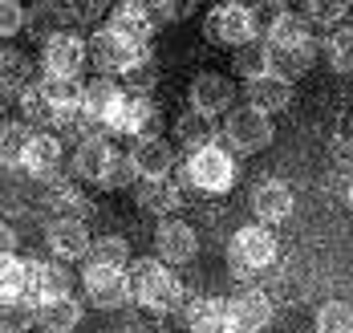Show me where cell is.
<instances>
[{"instance_id": "6da1fadb", "label": "cell", "mask_w": 353, "mask_h": 333, "mask_svg": "<svg viewBox=\"0 0 353 333\" xmlns=\"http://www.w3.org/2000/svg\"><path fill=\"white\" fill-rule=\"evenodd\" d=\"M130 293L150 313H171L175 305H183V285L171 272V264H163L159 256L134 260V268H130Z\"/></svg>"}, {"instance_id": "7a4b0ae2", "label": "cell", "mask_w": 353, "mask_h": 333, "mask_svg": "<svg viewBox=\"0 0 353 333\" xmlns=\"http://www.w3.org/2000/svg\"><path fill=\"white\" fill-rule=\"evenodd\" d=\"M236 175H240L236 154L228 147H219V143L183 159V183L195 187V191H208V195H223L228 187L236 183Z\"/></svg>"}, {"instance_id": "3957f363", "label": "cell", "mask_w": 353, "mask_h": 333, "mask_svg": "<svg viewBox=\"0 0 353 333\" xmlns=\"http://www.w3.org/2000/svg\"><path fill=\"white\" fill-rule=\"evenodd\" d=\"M276 252H281V244H276V232H272V228H264V223H244V228L232 236V248H228L232 276H236V281L256 276L260 268L276 264Z\"/></svg>"}, {"instance_id": "277c9868", "label": "cell", "mask_w": 353, "mask_h": 333, "mask_svg": "<svg viewBox=\"0 0 353 333\" xmlns=\"http://www.w3.org/2000/svg\"><path fill=\"white\" fill-rule=\"evenodd\" d=\"M256 33H260V21H256V8L248 4H215L208 12V41L215 45H256Z\"/></svg>"}, {"instance_id": "5b68a950", "label": "cell", "mask_w": 353, "mask_h": 333, "mask_svg": "<svg viewBox=\"0 0 353 333\" xmlns=\"http://www.w3.org/2000/svg\"><path fill=\"white\" fill-rule=\"evenodd\" d=\"M272 134H276L272 118L260 114V110H252V106H240V110H232L223 118V139H228V150H236V154H256V150H264L272 143Z\"/></svg>"}, {"instance_id": "8992f818", "label": "cell", "mask_w": 353, "mask_h": 333, "mask_svg": "<svg viewBox=\"0 0 353 333\" xmlns=\"http://www.w3.org/2000/svg\"><path fill=\"white\" fill-rule=\"evenodd\" d=\"M163 118L150 94H122L118 110L110 118V134H130V139H159Z\"/></svg>"}, {"instance_id": "52a82bcc", "label": "cell", "mask_w": 353, "mask_h": 333, "mask_svg": "<svg viewBox=\"0 0 353 333\" xmlns=\"http://www.w3.org/2000/svg\"><path fill=\"white\" fill-rule=\"evenodd\" d=\"M85 61H90V45L77 33H53V37L45 41L41 65H45L49 77H73L77 81V74L85 70Z\"/></svg>"}, {"instance_id": "ba28073f", "label": "cell", "mask_w": 353, "mask_h": 333, "mask_svg": "<svg viewBox=\"0 0 353 333\" xmlns=\"http://www.w3.org/2000/svg\"><path fill=\"white\" fill-rule=\"evenodd\" d=\"M232 102H236V85H232V77L223 74H199L191 81V90H187V110L203 114V118H215V114H232Z\"/></svg>"}, {"instance_id": "9c48e42d", "label": "cell", "mask_w": 353, "mask_h": 333, "mask_svg": "<svg viewBox=\"0 0 353 333\" xmlns=\"http://www.w3.org/2000/svg\"><path fill=\"white\" fill-rule=\"evenodd\" d=\"M130 167H134V175H139L142 183L171 179V171H175V143H167L163 134L159 139H134Z\"/></svg>"}, {"instance_id": "30bf717a", "label": "cell", "mask_w": 353, "mask_h": 333, "mask_svg": "<svg viewBox=\"0 0 353 333\" xmlns=\"http://www.w3.org/2000/svg\"><path fill=\"white\" fill-rule=\"evenodd\" d=\"M45 244H49V252H53V260H85V252H90V228L77 220V216H57V220H49V228H45Z\"/></svg>"}, {"instance_id": "8fae6325", "label": "cell", "mask_w": 353, "mask_h": 333, "mask_svg": "<svg viewBox=\"0 0 353 333\" xmlns=\"http://www.w3.org/2000/svg\"><path fill=\"white\" fill-rule=\"evenodd\" d=\"M228 313H232V325L236 333H260L272 325V296L256 285H248L228 301Z\"/></svg>"}, {"instance_id": "7c38bea8", "label": "cell", "mask_w": 353, "mask_h": 333, "mask_svg": "<svg viewBox=\"0 0 353 333\" xmlns=\"http://www.w3.org/2000/svg\"><path fill=\"white\" fill-rule=\"evenodd\" d=\"M114 37H122L130 49L146 53V41L154 33V17H150V4H114L106 25Z\"/></svg>"}, {"instance_id": "4fadbf2b", "label": "cell", "mask_w": 353, "mask_h": 333, "mask_svg": "<svg viewBox=\"0 0 353 333\" xmlns=\"http://www.w3.org/2000/svg\"><path fill=\"white\" fill-rule=\"evenodd\" d=\"M292 208H296V195H292V187L281 183V179H264V183L252 187V212H256V223L272 228V223L288 220Z\"/></svg>"}, {"instance_id": "5bb4252c", "label": "cell", "mask_w": 353, "mask_h": 333, "mask_svg": "<svg viewBox=\"0 0 353 333\" xmlns=\"http://www.w3.org/2000/svg\"><path fill=\"white\" fill-rule=\"evenodd\" d=\"M154 252L163 264H187L199 252V236L187 220H163L154 232Z\"/></svg>"}, {"instance_id": "9a60e30c", "label": "cell", "mask_w": 353, "mask_h": 333, "mask_svg": "<svg viewBox=\"0 0 353 333\" xmlns=\"http://www.w3.org/2000/svg\"><path fill=\"white\" fill-rule=\"evenodd\" d=\"M73 296V272L61 260H49V264H37L29 260V301H65Z\"/></svg>"}, {"instance_id": "2e32d148", "label": "cell", "mask_w": 353, "mask_h": 333, "mask_svg": "<svg viewBox=\"0 0 353 333\" xmlns=\"http://www.w3.org/2000/svg\"><path fill=\"white\" fill-rule=\"evenodd\" d=\"M85 45H90V61H94V65H98V70H102L106 77H114V74L122 77V74H126V70H130V65H134V61L142 57L139 49H130V45H126L122 37H114L110 29L94 33V37L85 41Z\"/></svg>"}, {"instance_id": "e0dca14e", "label": "cell", "mask_w": 353, "mask_h": 333, "mask_svg": "<svg viewBox=\"0 0 353 333\" xmlns=\"http://www.w3.org/2000/svg\"><path fill=\"white\" fill-rule=\"evenodd\" d=\"M85 281V296L94 309H122L130 301V276L126 272H98V268H81Z\"/></svg>"}, {"instance_id": "ac0fdd59", "label": "cell", "mask_w": 353, "mask_h": 333, "mask_svg": "<svg viewBox=\"0 0 353 333\" xmlns=\"http://www.w3.org/2000/svg\"><path fill=\"white\" fill-rule=\"evenodd\" d=\"M41 94H45V102L53 110V126L81 122V81H73V77H45Z\"/></svg>"}, {"instance_id": "d6986e66", "label": "cell", "mask_w": 353, "mask_h": 333, "mask_svg": "<svg viewBox=\"0 0 353 333\" xmlns=\"http://www.w3.org/2000/svg\"><path fill=\"white\" fill-rule=\"evenodd\" d=\"M244 98L252 110L260 114H276V110H288V102H292V81H284L276 74H260L244 81Z\"/></svg>"}, {"instance_id": "ffe728a7", "label": "cell", "mask_w": 353, "mask_h": 333, "mask_svg": "<svg viewBox=\"0 0 353 333\" xmlns=\"http://www.w3.org/2000/svg\"><path fill=\"white\" fill-rule=\"evenodd\" d=\"M25 171L33 179H53L61 171V139L49 130H37L33 143H29V154H25Z\"/></svg>"}, {"instance_id": "44dd1931", "label": "cell", "mask_w": 353, "mask_h": 333, "mask_svg": "<svg viewBox=\"0 0 353 333\" xmlns=\"http://www.w3.org/2000/svg\"><path fill=\"white\" fill-rule=\"evenodd\" d=\"M187 325H191V333H236L232 313H228V301H219V296L191 301V309H187Z\"/></svg>"}, {"instance_id": "7402d4cb", "label": "cell", "mask_w": 353, "mask_h": 333, "mask_svg": "<svg viewBox=\"0 0 353 333\" xmlns=\"http://www.w3.org/2000/svg\"><path fill=\"white\" fill-rule=\"evenodd\" d=\"M114 154L118 150L110 147L106 139H81L77 150H73V171L81 179H90V183H102V175H106V167L114 163Z\"/></svg>"}, {"instance_id": "603a6c76", "label": "cell", "mask_w": 353, "mask_h": 333, "mask_svg": "<svg viewBox=\"0 0 353 333\" xmlns=\"http://www.w3.org/2000/svg\"><path fill=\"white\" fill-rule=\"evenodd\" d=\"M77 325H81V301L77 296L37 305V330L41 333H73Z\"/></svg>"}, {"instance_id": "cb8c5ba5", "label": "cell", "mask_w": 353, "mask_h": 333, "mask_svg": "<svg viewBox=\"0 0 353 333\" xmlns=\"http://www.w3.org/2000/svg\"><path fill=\"white\" fill-rule=\"evenodd\" d=\"M313 61H317V45H313V41H309V45H284V49H272V45H268V74L284 77V81L301 77Z\"/></svg>"}, {"instance_id": "d4e9b609", "label": "cell", "mask_w": 353, "mask_h": 333, "mask_svg": "<svg viewBox=\"0 0 353 333\" xmlns=\"http://www.w3.org/2000/svg\"><path fill=\"white\" fill-rule=\"evenodd\" d=\"M25 90H33V61L21 49H0V94L21 98Z\"/></svg>"}, {"instance_id": "484cf974", "label": "cell", "mask_w": 353, "mask_h": 333, "mask_svg": "<svg viewBox=\"0 0 353 333\" xmlns=\"http://www.w3.org/2000/svg\"><path fill=\"white\" fill-rule=\"evenodd\" d=\"M29 143H33L29 122H4V126H0V167H4V171H25Z\"/></svg>"}, {"instance_id": "4316f807", "label": "cell", "mask_w": 353, "mask_h": 333, "mask_svg": "<svg viewBox=\"0 0 353 333\" xmlns=\"http://www.w3.org/2000/svg\"><path fill=\"white\" fill-rule=\"evenodd\" d=\"M126 260H130V244L122 236H98L85 252V268H98V272H126Z\"/></svg>"}, {"instance_id": "83f0119b", "label": "cell", "mask_w": 353, "mask_h": 333, "mask_svg": "<svg viewBox=\"0 0 353 333\" xmlns=\"http://www.w3.org/2000/svg\"><path fill=\"white\" fill-rule=\"evenodd\" d=\"M183 191H179L171 179H159V183H139V208L159 216V220H171V212L179 208Z\"/></svg>"}, {"instance_id": "f1b7e54d", "label": "cell", "mask_w": 353, "mask_h": 333, "mask_svg": "<svg viewBox=\"0 0 353 333\" xmlns=\"http://www.w3.org/2000/svg\"><path fill=\"white\" fill-rule=\"evenodd\" d=\"M175 143L187 154H195V150H203V147H212L215 143V134H212V118H203V114H195V110H187L183 118L175 122Z\"/></svg>"}, {"instance_id": "f546056e", "label": "cell", "mask_w": 353, "mask_h": 333, "mask_svg": "<svg viewBox=\"0 0 353 333\" xmlns=\"http://www.w3.org/2000/svg\"><path fill=\"white\" fill-rule=\"evenodd\" d=\"M37 325V301L0 293V333H29Z\"/></svg>"}, {"instance_id": "4dcf8cb0", "label": "cell", "mask_w": 353, "mask_h": 333, "mask_svg": "<svg viewBox=\"0 0 353 333\" xmlns=\"http://www.w3.org/2000/svg\"><path fill=\"white\" fill-rule=\"evenodd\" d=\"M309 25L296 17V12H276L272 25H268V45L272 49H284V45H309Z\"/></svg>"}, {"instance_id": "1f68e13d", "label": "cell", "mask_w": 353, "mask_h": 333, "mask_svg": "<svg viewBox=\"0 0 353 333\" xmlns=\"http://www.w3.org/2000/svg\"><path fill=\"white\" fill-rule=\"evenodd\" d=\"M317 333H353L350 301H325V305H317Z\"/></svg>"}, {"instance_id": "d6a6232c", "label": "cell", "mask_w": 353, "mask_h": 333, "mask_svg": "<svg viewBox=\"0 0 353 333\" xmlns=\"http://www.w3.org/2000/svg\"><path fill=\"white\" fill-rule=\"evenodd\" d=\"M0 293L4 296H29V260H21V256L0 260Z\"/></svg>"}, {"instance_id": "836d02e7", "label": "cell", "mask_w": 353, "mask_h": 333, "mask_svg": "<svg viewBox=\"0 0 353 333\" xmlns=\"http://www.w3.org/2000/svg\"><path fill=\"white\" fill-rule=\"evenodd\" d=\"M232 70H236V77H244V81L268 74V45H244V49H236Z\"/></svg>"}, {"instance_id": "e575fe53", "label": "cell", "mask_w": 353, "mask_h": 333, "mask_svg": "<svg viewBox=\"0 0 353 333\" xmlns=\"http://www.w3.org/2000/svg\"><path fill=\"white\" fill-rule=\"evenodd\" d=\"M325 53H329V65L337 70V74H353V25L345 29H337L329 45H325Z\"/></svg>"}, {"instance_id": "d590c367", "label": "cell", "mask_w": 353, "mask_h": 333, "mask_svg": "<svg viewBox=\"0 0 353 333\" xmlns=\"http://www.w3.org/2000/svg\"><path fill=\"white\" fill-rule=\"evenodd\" d=\"M122 77H126V94H146V90L159 81V70H154L150 53H142V57H139V61H134V65H130Z\"/></svg>"}, {"instance_id": "8d00e7d4", "label": "cell", "mask_w": 353, "mask_h": 333, "mask_svg": "<svg viewBox=\"0 0 353 333\" xmlns=\"http://www.w3.org/2000/svg\"><path fill=\"white\" fill-rule=\"evenodd\" d=\"M21 110H25V118H29L33 126H53V110H49V102H45V94H41V85H33V90H25V94H21Z\"/></svg>"}, {"instance_id": "74e56055", "label": "cell", "mask_w": 353, "mask_h": 333, "mask_svg": "<svg viewBox=\"0 0 353 333\" xmlns=\"http://www.w3.org/2000/svg\"><path fill=\"white\" fill-rule=\"evenodd\" d=\"M139 179L134 175V167H130V154H114V163L106 167V175H102V183L98 187H106V191H122V187H130Z\"/></svg>"}, {"instance_id": "f35d334b", "label": "cell", "mask_w": 353, "mask_h": 333, "mask_svg": "<svg viewBox=\"0 0 353 333\" xmlns=\"http://www.w3.org/2000/svg\"><path fill=\"white\" fill-rule=\"evenodd\" d=\"M25 29V8L17 0H0V37H17Z\"/></svg>"}, {"instance_id": "ab89813d", "label": "cell", "mask_w": 353, "mask_h": 333, "mask_svg": "<svg viewBox=\"0 0 353 333\" xmlns=\"http://www.w3.org/2000/svg\"><path fill=\"white\" fill-rule=\"evenodd\" d=\"M305 12H309V21H317V25H333L341 12H345V4L341 0H313V4H305Z\"/></svg>"}, {"instance_id": "60d3db41", "label": "cell", "mask_w": 353, "mask_h": 333, "mask_svg": "<svg viewBox=\"0 0 353 333\" xmlns=\"http://www.w3.org/2000/svg\"><path fill=\"white\" fill-rule=\"evenodd\" d=\"M49 208H57V212H65V208H81V195H77L70 183L49 187Z\"/></svg>"}, {"instance_id": "b9f144b4", "label": "cell", "mask_w": 353, "mask_h": 333, "mask_svg": "<svg viewBox=\"0 0 353 333\" xmlns=\"http://www.w3.org/2000/svg\"><path fill=\"white\" fill-rule=\"evenodd\" d=\"M4 256H17V232L8 223H0V260Z\"/></svg>"}, {"instance_id": "7bdbcfd3", "label": "cell", "mask_w": 353, "mask_h": 333, "mask_svg": "<svg viewBox=\"0 0 353 333\" xmlns=\"http://www.w3.org/2000/svg\"><path fill=\"white\" fill-rule=\"evenodd\" d=\"M345 199H350V212H353V183H350V191H345Z\"/></svg>"}]
</instances>
